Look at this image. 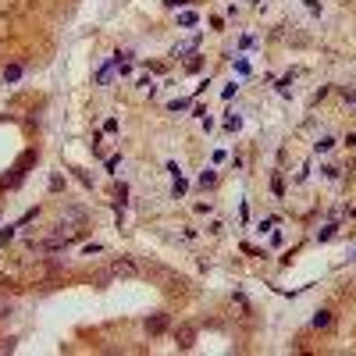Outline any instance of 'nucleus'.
I'll return each instance as SVG.
<instances>
[{"label": "nucleus", "mask_w": 356, "mask_h": 356, "mask_svg": "<svg viewBox=\"0 0 356 356\" xmlns=\"http://www.w3.org/2000/svg\"><path fill=\"white\" fill-rule=\"evenodd\" d=\"M192 338H196V328H192V324H182V328H178V346H182V349H189V346H192Z\"/></svg>", "instance_id": "f257e3e1"}, {"label": "nucleus", "mask_w": 356, "mask_h": 356, "mask_svg": "<svg viewBox=\"0 0 356 356\" xmlns=\"http://www.w3.org/2000/svg\"><path fill=\"white\" fill-rule=\"evenodd\" d=\"M21 78V64H7L4 68V82H18Z\"/></svg>", "instance_id": "39448f33"}, {"label": "nucleus", "mask_w": 356, "mask_h": 356, "mask_svg": "<svg viewBox=\"0 0 356 356\" xmlns=\"http://www.w3.org/2000/svg\"><path fill=\"white\" fill-rule=\"evenodd\" d=\"M349 146H356V135H349Z\"/></svg>", "instance_id": "2eb2a0df"}, {"label": "nucleus", "mask_w": 356, "mask_h": 356, "mask_svg": "<svg viewBox=\"0 0 356 356\" xmlns=\"http://www.w3.org/2000/svg\"><path fill=\"white\" fill-rule=\"evenodd\" d=\"M331 146H335V139H331V135H324V139H317V146H314V150H317V153H328Z\"/></svg>", "instance_id": "0eeeda50"}, {"label": "nucleus", "mask_w": 356, "mask_h": 356, "mask_svg": "<svg viewBox=\"0 0 356 356\" xmlns=\"http://www.w3.org/2000/svg\"><path fill=\"white\" fill-rule=\"evenodd\" d=\"M111 271H114V274H135V263H132V260H114Z\"/></svg>", "instance_id": "7ed1b4c3"}, {"label": "nucleus", "mask_w": 356, "mask_h": 356, "mask_svg": "<svg viewBox=\"0 0 356 356\" xmlns=\"http://www.w3.org/2000/svg\"><path fill=\"white\" fill-rule=\"evenodd\" d=\"M15 228H18V225H7V228H4V232H0V243H4V246L11 243V239H15Z\"/></svg>", "instance_id": "9b49d317"}, {"label": "nucleus", "mask_w": 356, "mask_h": 356, "mask_svg": "<svg viewBox=\"0 0 356 356\" xmlns=\"http://www.w3.org/2000/svg\"><path fill=\"white\" fill-rule=\"evenodd\" d=\"M96 82H100V86H107V82H111V64H103L100 72H96Z\"/></svg>", "instance_id": "9d476101"}, {"label": "nucleus", "mask_w": 356, "mask_h": 356, "mask_svg": "<svg viewBox=\"0 0 356 356\" xmlns=\"http://www.w3.org/2000/svg\"><path fill=\"white\" fill-rule=\"evenodd\" d=\"M146 328H150V335H160V331L168 328V317H164V314H157V317H153V320H150Z\"/></svg>", "instance_id": "20e7f679"}, {"label": "nucleus", "mask_w": 356, "mask_h": 356, "mask_svg": "<svg viewBox=\"0 0 356 356\" xmlns=\"http://www.w3.org/2000/svg\"><path fill=\"white\" fill-rule=\"evenodd\" d=\"M214 182H217V175H214V171H210V168H206V171H203V175H200V189H206V186H214Z\"/></svg>", "instance_id": "6e6552de"}, {"label": "nucleus", "mask_w": 356, "mask_h": 356, "mask_svg": "<svg viewBox=\"0 0 356 356\" xmlns=\"http://www.w3.org/2000/svg\"><path fill=\"white\" fill-rule=\"evenodd\" d=\"M331 235H335V225H328V228H320V232H317L320 243H324V239H331Z\"/></svg>", "instance_id": "f8f14e48"}, {"label": "nucleus", "mask_w": 356, "mask_h": 356, "mask_svg": "<svg viewBox=\"0 0 356 356\" xmlns=\"http://www.w3.org/2000/svg\"><path fill=\"white\" fill-rule=\"evenodd\" d=\"M196 21H200V15H196V11H182V15H178V25H182V29H192Z\"/></svg>", "instance_id": "f03ea898"}, {"label": "nucleus", "mask_w": 356, "mask_h": 356, "mask_svg": "<svg viewBox=\"0 0 356 356\" xmlns=\"http://www.w3.org/2000/svg\"><path fill=\"white\" fill-rule=\"evenodd\" d=\"M192 100H171V111H186Z\"/></svg>", "instance_id": "ddd939ff"}, {"label": "nucleus", "mask_w": 356, "mask_h": 356, "mask_svg": "<svg viewBox=\"0 0 356 356\" xmlns=\"http://www.w3.org/2000/svg\"><path fill=\"white\" fill-rule=\"evenodd\" d=\"M164 4H168V7H182L186 0H164Z\"/></svg>", "instance_id": "4468645a"}, {"label": "nucleus", "mask_w": 356, "mask_h": 356, "mask_svg": "<svg viewBox=\"0 0 356 356\" xmlns=\"http://www.w3.org/2000/svg\"><path fill=\"white\" fill-rule=\"evenodd\" d=\"M331 324V314H328V310H320V314L314 317V328H328Z\"/></svg>", "instance_id": "1a4fd4ad"}, {"label": "nucleus", "mask_w": 356, "mask_h": 356, "mask_svg": "<svg viewBox=\"0 0 356 356\" xmlns=\"http://www.w3.org/2000/svg\"><path fill=\"white\" fill-rule=\"evenodd\" d=\"M186 189H189V186H186V178L178 175V178H175V186H171V196H175V200H178V196H186Z\"/></svg>", "instance_id": "423d86ee"}]
</instances>
